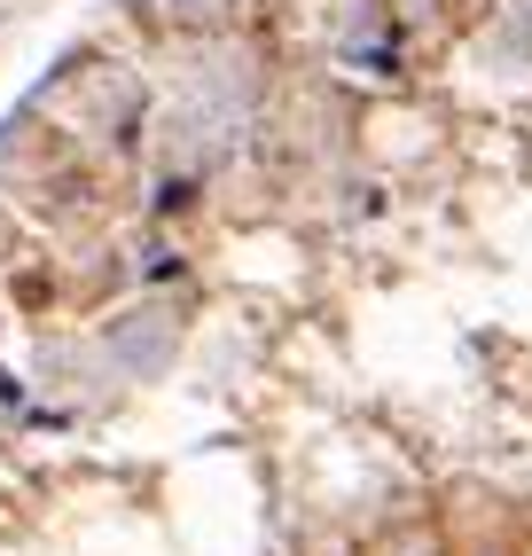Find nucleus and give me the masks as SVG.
Listing matches in <instances>:
<instances>
[]
</instances>
